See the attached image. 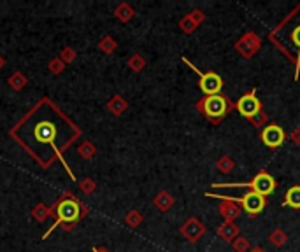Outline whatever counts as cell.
I'll list each match as a JSON object with an SVG mask.
<instances>
[{
  "label": "cell",
  "instance_id": "cell-6",
  "mask_svg": "<svg viewBox=\"0 0 300 252\" xmlns=\"http://www.w3.org/2000/svg\"><path fill=\"white\" fill-rule=\"evenodd\" d=\"M205 196H211V198H226L230 200V202H239L244 207V210H246L250 216H255V214H260L261 210L265 208V198L258 193H248L244 195L242 198H230V196H223V195H205Z\"/></svg>",
  "mask_w": 300,
  "mask_h": 252
},
{
  "label": "cell",
  "instance_id": "cell-9",
  "mask_svg": "<svg viewBox=\"0 0 300 252\" xmlns=\"http://www.w3.org/2000/svg\"><path fill=\"white\" fill-rule=\"evenodd\" d=\"M181 235L186 238L188 242L195 243L205 235V226L200 223L197 217H190V219L184 221V223L181 224Z\"/></svg>",
  "mask_w": 300,
  "mask_h": 252
},
{
  "label": "cell",
  "instance_id": "cell-18",
  "mask_svg": "<svg viewBox=\"0 0 300 252\" xmlns=\"http://www.w3.org/2000/svg\"><path fill=\"white\" fill-rule=\"evenodd\" d=\"M285 205H288L291 208H300V186L290 187L285 198Z\"/></svg>",
  "mask_w": 300,
  "mask_h": 252
},
{
  "label": "cell",
  "instance_id": "cell-29",
  "mask_svg": "<svg viewBox=\"0 0 300 252\" xmlns=\"http://www.w3.org/2000/svg\"><path fill=\"white\" fill-rule=\"evenodd\" d=\"M232 247H234L235 252H248L250 250V242H248L244 237H237L232 242Z\"/></svg>",
  "mask_w": 300,
  "mask_h": 252
},
{
  "label": "cell",
  "instance_id": "cell-13",
  "mask_svg": "<svg viewBox=\"0 0 300 252\" xmlns=\"http://www.w3.org/2000/svg\"><path fill=\"white\" fill-rule=\"evenodd\" d=\"M153 203H155V207H156L160 212H169L170 208L174 207L175 200H174V196L169 193V191H160V193H158V195L155 196Z\"/></svg>",
  "mask_w": 300,
  "mask_h": 252
},
{
  "label": "cell",
  "instance_id": "cell-35",
  "mask_svg": "<svg viewBox=\"0 0 300 252\" xmlns=\"http://www.w3.org/2000/svg\"><path fill=\"white\" fill-rule=\"evenodd\" d=\"M93 252H109V250L104 249V247H98V249H97V247H93Z\"/></svg>",
  "mask_w": 300,
  "mask_h": 252
},
{
  "label": "cell",
  "instance_id": "cell-27",
  "mask_svg": "<svg viewBox=\"0 0 300 252\" xmlns=\"http://www.w3.org/2000/svg\"><path fill=\"white\" fill-rule=\"evenodd\" d=\"M48 70H49L53 75H60L63 70H65V63H63L62 60H60V58L57 56V58H53V60H51V62H49Z\"/></svg>",
  "mask_w": 300,
  "mask_h": 252
},
{
  "label": "cell",
  "instance_id": "cell-24",
  "mask_svg": "<svg viewBox=\"0 0 300 252\" xmlns=\"http://www.w3.org/2000/svg\"><path fill=\"white\" fill-rule=\"evenodd\" d=\"M269 240H271L272 245L283 247L286 243V240H288V237H286V233L283 231V229H274V231L271 233V237H269Z\"/></svg>",
  "mask_w": 300,
  "mask_h": 252
},
{
  "label": "cell",
  "instance_id": "cell-31",
  "mask_svg": "<svg viewBox=\"0 0 300 252\" xmlns=\"http://www.w3.org/2000/svg\"><path fill=\"white\" fill-rule=\"evenodd\" d=\"M190 16H191V20H193L197 25H200V23H202V21L205 20V14H204V11H200V9H195V11H191V12H190Z\"/></svg>",
  "mask_w": 300,
  "mask_h": 252
},
{
  "label": "cell",
  "instance_id": "cell-30",
  "mask_svg": "<svg viewBox=\"0 0 300 252\" xmlns=\"http://www.w3.org/2000/svg\"><path fill=\"white\" fill-rule=\"evenodd\" d=\"M250 123L255 128H261V126H265V123H267V114L265 112H260L256 114V116H253V118H250Z\"/></svg>",
  "mask_w": 300,
  "mask_h": 252
},
{
  "label": "cell",
  "instance_id": "cell-3",
  "mask_svg": "<svg viewBox=\"0 0 300 252\" xmlns=\"http://www.w3.org/2000/svg\"><path fill=\"white\" fill-rule=\"evenodd\" d=\"M213 187L214 189H216V187H251L253 193H258L265 198V196H269L274 189H276V181H274V179L267 172H260L251 182H237V184H232V182H230V184H214Z\"/></svg>",
  "mask_w": 300,
  "mask_h": 252
},
{
  "label": "cell",
  "instance_id": "cell-36",
  "mask_svg": "<svg viewBox=\"0 0 300 252\" xmlns=\"http://www.w3.org/2000/svg\"><path fill=\"white\" fill-rule=\"evenodd\" d=\"M253 252H263V250H260V249H255V250H253Z\"/></svg>",
  "mask_w": 300,
  "mask_h": 252
},
{
  "label": "cell",
  "instance_id": "cell-12",
  "mask_svg": "<svg viewBox=\"0 0 300 252\" xmlns=\"http://www.w3.org/2000/svg\"><path fill=\"white\" fill-rule=\"evenodd\" d=\"M105 107H107V110H109V112L113 114V116H121V114L127 112L128 102L121 95H114L109 102H107Z\"/></svg>",
  "mask_w": 300,
  "mask_h": 252
},
{
  "label": "cell",
  "instance_id": "cell-25",
  "mask_svg": "<svg viewBox=\"0 0 300 252\" xmlns=\"http://www.w3.org/2000/svg\"><path fill=\"white\" fill-rule=\"evenodd\" d=\"M58 58L62 60V62L67 65V63L76 62V58H78V53H76V49H74V48H63L62 51H60Z\"/></svg>",
  "mask_w": 300,
  "mask_h": 252
},
{
  "label": "cell",
  "instance_id": "cell-1",
  "mask_svg": "<svg viewBox=\"0 0 300 252\" xmlns=\"http://www.w3.org/2000/svg\"><path fill=\"white\" fill-rule=\"evenodd\" d=\"M81 135V128L48 96L41 98L9 131L11 139L42 168H51L58 160L72 181L76 175L63 154Z\"/></svg>",
  "mask_w": 300,
  "mask_h": 252
},
{
  "label": "cell",
  "instance_id": "cell-8",
  "mask_svg": "<svg viewBox=\"0 0 300 252\" xmlns=\"http://www.w3.org/2000/svg\"><path fill=\"white\" fill-rule=\"evenodd\" d=\"M237 110L242 114L244 118H253V116H256V114L261 110V104H260V100L256 98V91L253 89V91H250L248 95H244L241 100L237 102Z\"/></svg>",
  "mask_w": 300,
  "mask_h": 252
},
{
  "label": "cell",
  "instance_id": "cell-28",
  "mask_svg": "<svg viewBox=\"0 0 300 252\" xmlns=\"http://www.w3.org/2000/svg\"><path fill=\"white\" fill-rule=\"evenodd\" d=\"M179 27H181V30L184 33H191V32H195V28L199 27V25L195 23L193 20H191V16L188 14V16H184V18L179 21Z\"/></svg>",
  "mask_w": 300,
  "mask_h": 252
},
{
  "label": "cell",
  "instance_id": "cell-16",
  "mask_svg": "<svg viewBox=\"0 0 300 252\" xmlns=\"http://www.w3.org/2000/svg\"><path fill=\"white\" fill-rule=\"evenodd\" d=\"M7 84H9V88L12 89V91H21V89L28 84V79L23 75V72L18 70V72H14L9 79H7Z\"/></svg>",
  "mask_w": 300,
  "mask_h": 252
},
{
  "label": "cell",
  "instance_id": "cell-34",
  "mask_svg": "<svg viewBox=\"0 0 300 252\" xmlns=\"http://www.w3.org/2000/svg\"><path fill=\"white\" fill-rule=\"evenodd\" d=\"M4 67H6V56H2V54H0V70H2Z\"/></svg>",
  "mask_w": 300,
  "mask_h": 252
},
{
  "label": "cell",
  "instance_id": "cell-11",
  "mask_svg": "<svg viewBox=\"0 0 300 252\" xmlns=\"http://www.w3.org/2000/svg\"><path fill=\"white\" fill-rule=\"evenodd\" d=\"M220 200H221L220 214L223 216V219H225L226 223H234V219H237L239 214H241V208H239L234 202H230V200H226V198H220Z\"/></svg>",
  "mask_w": 300,
  "mask_h": 252
},
{
  "label": "cell",
  "instance_id": "cell-17",
  "mask_svg": "<svg viewBox=\"0 0 300 252\" xmlns=\"http://www.w3.org/2000/svg\"><path fill=\"white\" fill-rule=\"evenodd\" d=\"M51 216H53V210H51V207H46L44 203H37L36 207L32 208V217L37 223H44V221Z\"/></svg>",
  "mask_w": 300,
  "mask_h": 252
},
{
  "label": "cell",
  "instance_id": "cell-22",
  "mask_svg": "<svg viewBox=\"0 0 300 252\" xmlns=\"http://www.w3.org/2000/svg\"><path fill=\"white\" fill-rule=\"evenodd\" d=\"M127 65L132 72H140V70H144V67H146V60L144 56H140V54H132V56L128 58Z\"/></svg>",
  "mask_w": 300,
  "mask_h": 252
},
{
  "label": "cell",
  "instance_id": "cell-32",
  "mask_svg": "<svg viewBox=\"0 0 300 252\" xmlns=\"http://www.w3.org/2000/svg\"><path fill=\"white\" fill-rule=\"evenodd\" d=\"M291 41H293V46L297 48L298 54H300V27L293 30V33H291Z\"/></svg>",
  "mask_w": 300,
  "mask_h": 252
},
{
  "label": "cell",
  "instance_id": "cell-7",
  "mask_svg": "<svg viewBox=\"0 0 300 252\" xmlns=\"http://www.w3.org/2000/svg\"><path fill=\"white\" fill-rule=\"evenodd\" d=\"M260 46H261L260 37L256 35L255 32H248V33H244L241 39H239V42L235 44V49L241 53V56L253 58L256 51L260 49Z\"/></svg>",
  "mask_w": 300,
  "mask_h": 252
},
{
  "label": "cell",
  "instance_id": "cell-23",
  "mask_svg": "<svg viewBox=\"0 0 300 252\" xmlns=\"http://www.w3.org/2000/svg\"><path fill=\"white\" fill-rule=\"evenodd\" d=\"M125 223L130 226V228H139L143 224V214L139 210H130L125 216Z\"/></svg>",
  "mask_w": 300,
  "mask_h": 252
},
{
  "label": "cell",
  "instance_id": "cell-15",
  "mask_svg": "<svg viewBox=\"0 0 300 252\" xmlns=\"http://www.w3.org/2000/svg\"><path fill=\"white\" fill-rule=\"evenodd\" d=\"M134 14H135L134 7L127 2H121L116 9H114V16H116V20H119L121 23H128V21L134 18Z\"/></svg>",
  "mask_w": 300,
  "mask_h": 252
},
{
  "label": "cell",
  "instance_id": "cell-21",
  "mask_svg": "<svg viewBox=\"0 0 300 252\" xmlns=\"http://www.w3.org/2000/svg\"><path fill=\"white\" fill-rule=\"evenodd\" d=\"M234 166H235L234 160L230 156H226V154L218 158V161H216V168L220 170L221 173H230L234 170Z\"/></svg>",
  "mask_w": 300,
  "mask_h": 252
},
{
  "label": "cell",
  "instance_id": "cell-10",
  "mask_svg": "<svg viewBox=\"0 0 300 252\" xmlns=\"http://www.w3.org/2000/svg\"><path fill=\"white\" fill-rule=\"evenodd\" d=\"M285 137L286 135H285V131H283V128L277 125H269L261 130V140H263L265 146L271 149L279 147L281 144L285 142Z\"/></svg>",
  "mask_w": 300,
  "mask_h": 252
},
{
  "label": "cell",
  "instance_id": "cell-14",
  "mask_svg": "<svg viewBox=\"0 0 300 252\" xmlns=\"http://www.w3.org/2000/svg\"><path fill=\"white\" fill-rule=\"evenodd\" d=\"M218 235L220 238H223L225 242H234L235 238L239 237V226L234 223H223L220 228H218Z\"/></svg>",
  "mask_w": 300,
  "mask_h": 252
},
{
  "label": "cell",
  "instance_id": "cell-2",
  "mask_svg": "<svg viewBox=\"0 0 300 252\" xmlns=\"http://www.w3.org/2000/svg\"><path fill=\"white\" fill-rule=\"evenodd\" d=\"M51 210H53V216H57V221H55L53 226H51L48 231L42 235V240L49 238V235L53 233L58 226H62L63 231H72V229L76 228V224H78L83 217L88 216L90 208L86 205L81 203L70 191H65L63 196H60L58 202L51 207Z\"/></svg>",
  "mask_w": 300,
  "mask_h": 252
},
{
  "label": "cell",
  "instance_id": "cell-4",
  "mask_svg": "<svg viewBox=\"0 0 300 252\" xmlns=\"http://www.w3.org/2000/svg\"><path fill=\"white\" fill-rule=\"evenodd\" d=\"M228 107L232 109V104L228 105L226 98L223 95H213V96H205L202 102L199 104V110L204 112L205 116L213 121H220V119L225 116Z\"/></svg>",
  "mask_w": 300,
  "mask_h": 252
},
{
  "label": "cell",
  "instance_id": "cell-20",
  "mask_svg": "<svg viewBox=\"0 0 300 252\" xmlns=\"http://www.w3.org/2000/svg\"><path fill=\"white\" fill-rule=\"evenodd\" d=\"M98 49L104 51L105 54H111L118 49V42L114 41L111 35H105V37H102L100 42H98Z\"/></svg>",
  "mask_w": 300,
  "mask_h": 252
},
{
  "label": "cell",
  "instance_id": "cell-33",
  "mask_svg": "<svg viewBox=\"0 0 300 252\" xmlns=\"http://www.w3.org/2000/svg\"><path fill=\"white\" fill-rule=\"evenodd\" d=\"M290 140H291L293 144H297V146H300V128H297V130L291 131Z\"/></svg>",
  "mask_w": 300,
  "mask_h": 252
},
{
  "label": "cell",
  "instance_id": "cell-26",
  "mask_svg": "<svg viewBox=\"0 0 300 252\" xmlns=\"http://www.w3.org/2000/svg\"><path fill=\"white\" fill-rule=\"evenodd\" d=\"M79 189L83 191L84 195H92V193H95V189H97V182L93 181L92 177H86L79 182Z\"/></svg>",
  "mask_w": 300,
  "mask_h": 252
},
{
  "label": "cell",
  "instance_id": "cell-19",
  "mask_svg": "<svg viewBox=\"0 0 300 252\" xmlns=\"http://www.w3.org/2000/svg\"><path fill=\"white\" fill-rule=\"evenodd\" d=\"M78 154L83 158V160H92V158L97 154V147L93 146V144L90 142V140H84L83 144H79Z\"/></svg>",
  "mask_w": 300,
  "mask_h": 252
},
{
  "label": "cell",
  "instance_id": "cell-5",
  "mask_svg": "<svg viewBox=\"0 0 300 252\" xmlns=\"http://www.w3.org/2000/svg\"><path fill=\"white\" fill-rule=\"evenodd\" d=\"M183 62L186 63V65L190 67L191 70H195L197 74L200 75L199 86H200V89H202V93H205L207 96L220 95V91H221V88H223V81H221L220 75L214 74V72H205V74H202V72H200L191 62H188L186 58H183Z\"/></svg>",
  "mask_w": 300,
  "mask_h": 252
}]
</instances>
